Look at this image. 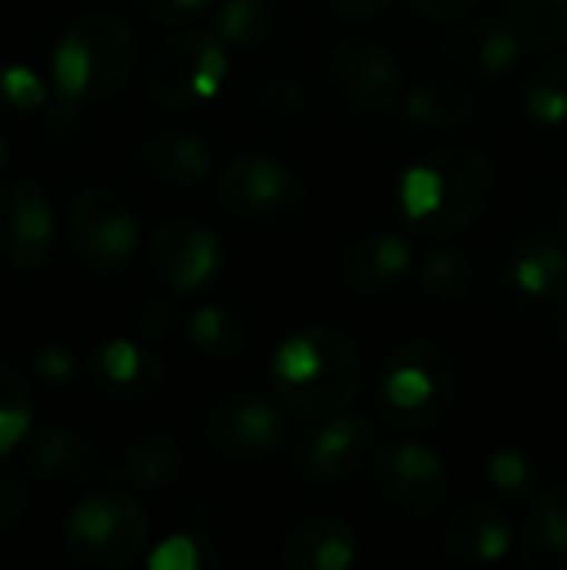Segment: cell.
I'll list each match as a JSON object with an SVG mask.
<instances>
[{
    "instance_id": "25",
    "label": "cell",
    "mask_w": 567,
    "mask_h": 570,
    "mask_svg": "<svg viewBox=\"0 0 567 570\" xmlns=\"http://www.w3.org/2000/svg\"><path fill=\"white\" fill-rule=\"evenodd\" d=\"M475 114V97L468 87L431 80L404 94L401 117L418 130H454Z\"/></svg>"
},
{
    "instance_id": "34",
    "label": "cell",
    "mask_w": 567,
    "mask_h": 570,
    "mask_svg": "<svg viewBox=\"0 0 567 570\" xmlns=\"http://www.w3.org/2000/svg\"><path fill=\"white\" fill-rule=\"evenodd\" d=\"M147 564L154 570H204L214 561V554L207 551L204 541L190 538V534H174L164 544H157L147 558Z\"/></svg>"
},
{
    "instance_id": "12",
    "label": "cell",
    "mask_w": 567,
    "mask_h": 570,
    "mask_svg": "<svg viewBox=\"0 0 567 570\" xmlns=\"http://www.w3.org/2000/svg\"><path fill=\"white\" fill-rule=\"evenodd\" d=\"M147 264L164 287L177 294H194L217 277L221 240L207 224L194 217H170L154 230Z\"/></svg>"
},
{
    "instance_id": "42",
    "label": "cell",
    "mask_w": 567,
    "mask_h": 570,
    "mask_svg": "<svg viewBox=\"0 0 567 570\" xmlns=\"http://www.w3.org/2000/svg\"><path fill=\"white\" fill-rule=\"evenodd\" d=\"M551 324H555L558 344L567 351V287L551 301Z\"/></svg>"
},
{
    "instance_id": "36",
    "label": "cell",
    "mask_w": 567,
    "mask_h": 570,
    "mask_svg": "<svg viewBox=\"0 0 567 570\" xmlns=\"http://www.w3.org/2000/svg\"><path fill=\"white\" fill-rule=\"evenodd\" d=\"M257 107L271 117L291 120V117H301L307 110V94L301 83H294L287 77H274V80L257 87Z\"/></svg>"
},
{
    "instance_id": "22",
    "label": "cell",
    "mask_w": 567,
    "mask_h": 570,
    "mask_svg": "<svg viewBox=\"0 0 567 570\" xmlns=\"http://www.w3.org/2000/svg\"><path fill=\"white\" fill-rule=\"evenodd\" d=\"M448 53L478 77H505L525 53V40L515 23L478 20L448 37Z\"/></svg>"
},
{
    "instance_id": "10",
    "label": "cell",
    "mask_w": 567,
    "mask_h": 570,
    "mask_svg": "<svg viewBox=\"0 0 567 570\" xmlns=\"http://www.w3.org/2000/svg\"><path fill=\"white\" fill-rule=\"evenodd\" d=\"M324 70L334 97L358 114L388 110L404 94L401 60L374 40H341L328 53Z\"/></svg>"
},
{
    "instance_id": "44",
    "label": "cell",
    "mask_w": 567,
    "mask_h": 570,
    "mask_svg": "<svg viewBox=\"0 0 567 570\" xmlns=\"http://www.w3.org/2000/svg\"><path fill=\"white\" fill-rule=\"evenodd\" d=\"M7 160V150H3V140H0V164Z\"/></svg>"
},
{
    "instance_id": "11",
    "label": "cell",
    "mask_w": 567,
    "mask_h": 570,
    "mask_svg": "<svg viewBox=\"0 0 567 570\" xmlns=\"http://www.w3.org/2000/svg\"><path fill=\"white\" fill-rule=\"evenodd\" d=\"M284 407L261 394H241L217 404L204 421L207 448L234 464H254L277 451L287 438Z\"/></svg>"
},
{
    "instance_id": "41",
    "label": "cell",
    "mask_w": 567,
    "mask_h": 570,
    "mask_svg": "<svg viewBox=\"0 0 567 570\" xmlns=\"http://www.w3.org/2000/svg\"><path fill=\"white\" fill-rule=\"evenodd\" d=\"M331 10L344 20H374L381 17L394 0H328Z\"/></svg>"
},
{
    "instance_id": "5",
    "label": "cell",
    "mask_w": 567,
    "mask_h": 570,
    "mask_svg": "<svg viewBox=\"0 0 567 570\" xmlns=\"http://www.w3.org/2000/svg\"><path fill=\"white\" fill-rule=\"evenodd\" d=\"M74 564L90 570L130 568L150 538V521L134 491L114 484L84 498L60 528Z\"/></svg>"
},
{
    "instance_id": "37",
    "label": "cell",
    "mask_w": 567,
    "mask_h": 570,
    "mask_svg": "<svg viewBox=\"0 0 567 570\" xmlns=\"http://www.w3.org/2000/svg\"><path fill=\"white\" fill-rule=\"evenodd\" d=\"M184 324V314L167 297H147L137 311V331L147 341H170Z\"/></svg>"
},
{
    "instance_id": "27",
    "label": "cell",
    "mask_w": 567,
    "mask_h": 570,
    "mask_svg": "<svg viewBox=\"0 0 567 570\" xmlns=\"http://www.w3.org/2000/svg\"><path fill=\"white\" fill-rule=\"evenodd\" d=\"M475 277H478V271H475V261L468 257V250L444 244L424 257L418 284L428 297H434L441 304H461L471 297Z\"/></svg>"
},
{
    "instance_id": "4",
    "label": "cell",
    "mask_w": 567,
    "mask_h": 570,
    "mask_svg": "<svg viewBox=\"0 0 567 570\" xmlns=\"http://www.w3.org/2000/svg\"><path fill=\"white\" fill-rule=\"evenodd\" d=\"M458 404V364L438 341L414 337L398 344L378 374L374 407L394 431H431Z\"/></svg>"
},
{
    "instance_id": "9",
    "label": "cell",
    "mask_w": 567,
    "mask_h": 570,
    "mask_svg": "<svg viewBox=\"0 0 567 570\" xmlns=\"http://www.w3.org/2000/svg\"><path fill=\"white\" fill-rule=\"evenodd\" d=\"M374 488L394 514L408 521H428L448 498L444 458L424 441H391L378 451Z\"/></svg>"
},
{
    "instance_id": "16",
    "label": "cell",
    "mask_w": 567,
    "mask_h": 570,
    "mask_svg": "<svg viewBox=\"0 0 567 570\" xmlns=\"http://www.w3.org/2000/svg\"><path fill=\"white\" fill-rule=\"evenodd\" d=\"M90 381L100 394L114 401L144 404V401H154L167 387V367L150 347L127 341V337H114L94 351Z\"/></svg>"
},
{
    "instance_id": "15",
    "label": "cell",
    "mask_w": 567,
    "mask_h": 570,
    "mask_svg": "<svg viewBox=\"0 0 567 570\" xmlns=\"http://www.w3.org/2000/svg\"><path fill=\"white\" fill-rule=\"evenodd\" d=\"M23 464L33 478L63 484V488H84L110 474L107 454L97 441L87 434H77L70 428H43L27 441Z\"/></svg>"
},
{
    "instance_id": "23",
    "label": "cell",
    "mask_w": 567,
    "mask_h": 570,
    "mask_svg": "<svg viewBox=\"0 0 567 570\" xmlns=\"http://www.w3.org/2000/svg\"><path fill=\"white\" fill-rule=\"evenodd\" d=\"M518 551L528 570H567V484L545 491L531 504Z\"/></svg>"
},
{
    "instance_id": "39",
    "label": "cell",
    "mask_w": 567,
    "mask_h": 570,
    "mask_svg": "<svg viewBox=\"0 0 567 570\" xmlns=\"http://www.w3.org/2000/svg\"><path fill=\"white\" fill-rule=\"evenodd\" d=\"M33 367H37V374H40L47 384L60 387V384H67V381L74 377V351L63 347V344H50V347L37 351Z\"/></svg>"
},
{
    "instance_id": "13",
    "label": "cell",
    "mask_w": 567,
    "mask_h": 570,
    "mask_svg": "<svg viewBox=\"0 0 567 570\" xmlns=\"http://www.w3.org/2000/svg\"><path fill=\"white\" fill-rule=\"evenodd\" d=\"M53 254V210L43 187L13 177L0 187V257L20 271H40Z\"/></svg>"
},
{
    "instance_id": "19",
    "label": "cell",
    "mask_w": 567,
    "mask_h": 570,
    "mask_svg": "<svg viewBox=\"0 0 567 570\" xmlns=\"http://www.w3.org/2000/svg\"><path fill=\"white\" fill-rule=\"evenodd\" d=\"M358 561V538L338 518H307L281 544L287 570H348Z\"/></svg>"
},
{
    "instance_id": "29",
    "label": "cell",
    "mask_w": 567,
    "mask_h": 570,
    "mask_svg": "<svg viewBox=\"0 0 567 570\" xmlns=\"http://www.w3.org/2000/svg\"><path fill=\"white\" fill-rule=\"evenodd\" d=\"M511 23L521 33L525 47H567V0H511Z\"/></svg>"
},
{
    "instance_id": "3",
    "label": "cell",
    "mask_w": 567,
    "mask_h": 570,
    "mask_svg": "<svg viewBox=\"0 0 567 570\" xmlns=\"http://www.w3.org/2000/svg\"><path fill=\"white\" fill-rule=\"evenodd\" d=\"M137 67V37L117 13L94 10L77 17L53 47L50 87L57 94L53 120L67 124L77 104L110 100Z\"/></svg>"
},
{
    "instance_id": "8",
    "label": "cell",
    "mask_w": 567,
    "mask_h": 570,
    "mask_svg": "<svg viewBox=\"0 0 567 570\" xmlns=\"http://www.w3.org/2000/svg\"><path fill=\"white\" fill-rule=\"evenodd\" d=\"M217 197L241 220L281 224L304 207L307 190L284 160L251 150L224 164L217 174Z\"/></svg>"
},
{
    "instance_id": "1",
    "label": "cell",
    "mask_w": 567,
    "mask_h": 570,
    "mask_svg": "<svg viewBox=\"0 0 567 570\" xmlns=\"http://www.w3.org/2000/svg\"><path fill=\"white\" fill-rule=\"evenodd\" d=\"M361 377L358 344L331 324H307L287 334L267 364L274 401L301 421L341 414L358 397Z\"/></svg>"
},
{
    "instance_id": "14",
    "label": "cell",
    "mask_w": 567,
    "mask_h": 570,
    "mask_svg": "<svg viewBox=\"0 0 567 570\" xmlns=\"http://www.w3.org/2000/svg\"><path fill=\"white\" fill-rule=\"evenodd\" d=\"M374 454V421L361 414H331L294 451V468L314 484H341Z\"/></svg>"
},
{
    "instance_id": "31",
    "label": "cell",
    "mask_w": 567,
    "mask_h": 570,
    "mask_svg": "<svg viewBox=\"0 0 567 570\" xmlns=\"http://www.w3.org/2000/svg\"><path fill=\"white\" fill-rule=\"evenodd\" d=\"M33 424V401L23 377L0 361V458H7L23 438H30Z\"/></svg>"
},
{
    "instance_id": "33",
    "label": "cell",
    "mask_w": 567,
    "mask_h": 570,
    "mask_svg": "<svg viewBox=\"0 0 567 570\" xmlns=\"http://www.w3.org/2000/svg\"><path fill=\"white\" fill-rule=\"evenodd\" d=\"M47 104L43 80L23 63H0V117L33 114Z\"/></svg>"
},
{
    "instance_id": "26",
    "label": "cell",
    "mask_w": 567,
    "mask_h": 570,
    "mask_svg": "<svg viewBox=\"0 0 567 570\" xmlns=\"http://www.w3.org/2000/svg\"><path fill=\"white\" fill-rule=\"evenodd\" d=\"M184 331H187L190 347L201 357L217 361V364L237 361L247 351V344H251L244 317L234 307H227V304H204V307H197L187 317Z\"/></svg>"
},
{
    "instance_id": "6",
    "label": "cell",
    "mask_w": 567,
    "mask_h": 570,
    "mask_svg": "<svg viewBox=\"0 0 567 570\" xmlns=\"http://www.w3.org/2000/svg\"><path fill=\"white\" fill-rule=\"evenodd\" d=\"M231 60L217 33L184 30L167 37L144 63V94L160 107H194L221 94Z\"/></svg>"
},
{
    "instance_id": "38",
    "label": "cell",
    "mask_w": 567,
    "mask_h": 570,
    "mask_svg": "<svg viewBox=\"0 0 567 570\" xmlns=\"http://www.w3.org/2000/svg\"><path fill=\"white\" fill-rule=\"evenodd\" d=\"M144 17L157 20V23H167V27H180V23H190L197 17H204L217 0H130Z\"/></svg>"
},
{
    "instance_id": "18",
    "label": "cell",
    "mask_w": 567,
    "mask_h": 570,
    "mask_svg": "<svg viewBox=\"0 0 567 570\" xmlns=\"http://www.w3.org/2000/svg\"><path fill=\"white\" fill-rule=\"evenodd\" d=\"M411 264H414L411 240H404L398 234H371V237H361L351 247H344L338 277L351 294L378 297V294H388L391 287H398L411 274Z\"/></svg>"
},
{
    "instance_id": "17",
    "label": "cell",
    "mask_w": 567,
    "mask_h": 570,
    "mask_svg": "<svg viewBox=\"0 0 567 570\" xmlns=\"http://www.w3.org/2000/svg\"><path fill=\"white\" fill-rule=\"evenodd\" d=\"M515 528L495 504H468L454 511L441 531V551L465 568H491L508 558Z\"/></svg>"
},
{
    "instance_id": "30",
    "label": "cell",
    "mask_w": 567,
    "mask_h": 570,
    "mask_svg": "<svg viewBox=\"0 0 567 570\" xmlns=\"http://www.w3.org/2000/svg\"><path fill=\"white\" fill-rule=\"evenodd\" d=\"M525 110L535 124L561 127L567 120V53H555L545 60L528 87H525Z\"/></svg>"
},
{
    "instance_id": "28",
    "label": "cell",
    "mask_w": 567,
    "mask_h": 570,
    "mask_svg": "<svg viewBox=\"0 0 567 570\" xmlns=\"http://www.w3.org/2000/svg\"><path fill=\"white\" fill-rule=\"evenodd\" d=\"M274 30L271 0H224L214 13V33L227 50H254Z\"/></svg>"
},
{
    "instance_id": "20",
    "label": "cell",
    "mask_w": 567,
    "mask_h": 570,
    "mask_svg": "<svg viewBox=\"0 0 567 570\" xmlns=\"http://www.w3.org/2000/svg\"><path fill=\"white\" fill-rule=\"evenodd\" d=\"M137 164L140 170L167 187H190L201 184L211 174V147L187 130H164L147 137L137 147Z\"/></svg>"
},
{
    "instance_id": "32",
    "label": "cell",
    "mask_w": 567,
    "mask_h": 570,
    "mask_svg": "<svg viewBox=\"0 0 567 570\" xmlns=\"http://www.w3.org/2000/svg\"><path fill=\"white\" fill-rule=\"evenodd\" d=\"M485 478L495 491L508 494V498H525L538 488L541 471L535 464V458H528L518 448H498L488 454L485 461Z\"/></svg>"
},
{
    "instance_id": "2",
    "label": "cell",
    "mask_w": 567,
    "mask_h": 570,
    "mask_svg": "<svg viewBox=\"0 0 567 570\" xmlns=\"http://www.w3.org/2000/svg\"><path fill=\"white\" fill-rule=\"evenodd\" d=\"M498 194L491 157L468 144L438 147L401 177L398 197L404 220L424 237H454L478 224Z\"/></svg>"
},
{
    "instance_id": "21",
    "label": "cell",
    "mask_w": 567,
    "mask_h": 570,
    "mask_svg": "<svg viewBox=\"0 0 567 570\" xmlns=\"http://www.w3.org/2000/svg\"><path fill=\"white\" fill-rule=\"evenodd\" d=\"M184 471V451L180 444L164 434V431H154V434H140L117 464H110V481L127 488V491H137V494H160L167 491Z\"/></svg>"
},
{
    "instance_id": "35",
    "label": "cell",
    "mask_w": 567,
    "mask_h": 570,
    "mask_svg": "<svg viewBox=\"0 0 567 570\" xmlns=\"http://www.w3.org/2000/svg\"><path fill=\"white\" fill-rule=\"evenodd\" d=\"M30 471L0 458V531H13L30 514Z\"/></svg>"
},
{
    "instance_id": "40",
    "label": "cell",
    "mask_w": 567,
    "mask_h": 570,
    "mask_svg": "<svg viewBox=\"0 0 567 570\" xmlns=\"http://www.w3.org/2000/svg\"><path fill=\"white\" fill-rule=\"evenodd\" d=\"M411 7L431 20H461L478 7V0H411Z\"/></svg>"
},
{
    "instance_id": "24",
    "label": "cell",
    "mask_w": 567,
    "mask_h": 570,
    "mask_svg": "<svg viewBox=\"0 0 567 570\" xmlns=\"http://www.w3.org/2000/svg\"><path fill=\"white\" fill-rule=\"evenodd\" d=\"M511 284L528 301H555L567 287V240L531 234L511 250Z\"/></svg>"
},
{
    "instance_id": "43",
    "label": "cell",
    "mask_w": 567,
    "mask_h": 570,
    "mask_svg": "<svg viewBox=\"0 0 567 570\" xmlns=\"http://www.w3.org/2000/svg\"><path fill=\"white\" fill-rule=\"evenodd\" d=\"M561 230H565V240H567V194H565V204H561Z\"/></svg>"
},
{
    "instance_id": "7",
    "label": "cell",
    "mask_w": 567,
    "mask_h": 570,
    "mask_svg": "<svg viewBox=\"0 0 567 570\" xmlns=\"http://www.w3.org/2000/svg\"><path fill=\"white\" fill-rule=\"evenodd\" d=\"M67 234L80 264L94 274L120 271L140 240L134 207L114 187H87L74 197L67 214Z\"/></svg>"
}]
</instances>
